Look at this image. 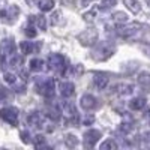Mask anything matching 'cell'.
Segmentation results:
<instances>
[{"label":"cell","instance_id":"38","mask_svg":"<svg viewBox=\"0 0 150 150\" xmlns=\"http://www.w3.org/2000/svg\"><path fill=\"white\" fill-rule=\"evenodd\" d=\"M144 116H146L147 119H150V108H147V110H146V112H144Z\"/></svg>","mask_w":150,"mask_h":150},{"label":"cell","instance_id":"17","mask_svg":"<svg viewBox=\"0 0 150 150\" xmlns=\"http://www.w3.org/2000/svg\"><path fill=\"white\" fill-rule=\"evenodd\" d=\"M123 3L126 5V8L132 12V14H138L141 11V5L138 0H123Z\"/></svg>","mask_w":150,"mask_h":150},{"label":"cell","instance_id":"40","mask_svg":"<svg viewBox=\"0 0 150 150\" xmlns=\"http://www.w3.org/2000/svg\"><path fill=\"white\" fill-rule=\"evenodd\" d=\"M26 2H27V3H29V5H30V3H32V2H35V0H26Z\"/></svg>","mask_w":150,"mask_h":150},{"label":"cell","instance_id":"12","mask_svg":"<svg viewBox=\"0 0 150 150\" xmlns=\"http://www.w3.org/2000/svg\"><path fill=\"white\" fill-rule=\"evenodd\" d=\"M74 92H75L74 83H71V81H62V83H60V95L63 96V98L72 96Z\"/></svg>","mask_w":150,"mask_h":150},{"label":"cell","instance_id":"24","mask_svg":"<svg viewBox=\"0 0 150 150\" xmlns=\"http://www.w3.org/2000/svg\"><path fill=\"white\" fill-rule=\"evenodd\" d=\"M117 149V143L114 140H105L101 144V150H116Z\"/></svg>","mask_w":150,"mask_h":150},{"label":"cell","instance_id":"25","mask_svg":"<svg viewBox=\"0 0 150 150\" xmlns=\"http://www.w3.org/2000/svg\"><path fill=\"white\" fill-rule=\"evenodd\" d=\"M35 23L38 24V27L42 29V30H47V20L44 15H35Z\"/></svg>","mask_w":150,"mask_h":150},{"label":"cell","instance_id":"28","mask_svg":"<svg viewBox=\"0 0 150 150\" xmlns=\"http://www.w3.org/2000/svg\"><path fill=\"white\" fill-rule=\"evenodd\" d=\"M132 129H134L132 123H122L119 126V132H122V134H129Z\"/></svg>","mask_w":150,"mask_h":150},{"label":"cell","instance_id":"32","mask_svg":"<svg viewBox=\"0 0 150 150\" xmlns=\"http://www.w3.org/2000/svg\"><path fill=\"white\" fill-rule=\"evenodd\" d=\"M24 33H26L29 38H35V36L38 35V32H36L35 27H32V26H27L26 29H24Z\"/></svg>","mask_w":150,"mask_h":150},{"label":"cell","instance_id":"15","mask_svg":"<svg viewBox=\"0 0 150 150\" xmlns=\"http://www.w3.org/2000/svg\"><path fill=\"white\" fill-rule=\"evenodd\" d=\"M18 14H20V9H18L17 6H9L6 11H2V12H0V17H2L5 21H6V18H9V20L12 21L14 18H17Z\"/></svg>","mask_w":150,"mask_h":150},{"label":"cell","instance_id":"33","mask_svg":"<svg viewBox=\"0 0 150 150\" xmlns=\"http://www.w3.org/2000/svg\"><path fill=\"white\" fill-rule=\"evenodd\" d=\"M143 146L144 147H150V132H146L143 135Z\"/></svg>","mask_w":150,"mask_h":150},{"label":"cell","instance_id":"31","mask_svg":"<svg viewBox=\"0 0 150 150\" xmlns=\"http://www.w3.org/2000/svg\"><path fill=\"white\" fill-rule=\"evenodd\" d=\"M112 20L120 21V23H125V21H128V15L125 14V12H116V14L112 15Z\"/></svg>","mask_w":150,"mask_h":150},{"label":"cell","instance_id":"37","mask_svg":"<svg viewBox=\"0 0 150 150\" xmlns=\"http://www.w3.org/2000/svg\"><path fill=\"white\" fill-rule=\"evenodd\" d=\"M93 117H86V120H84V125H90V123H93Z\"/></svg>","mask_w":150,"mask_h":150},{"label":"cell","instance_id":"5","mask_svg":"<svg viewBox=\"0 0 150 150\" xmlns=\"http://www.w3.org/2000/svg\"><path fill=\"white\" fill-rule=\"evenodd\" d=\"M98 36H99L98 35V30L87 29V30H84V32H81L78 35V42L81 45H84V47H90V45H93L98 41Z\"/></svg>","mask_w":150,"mask_h":150},{"label":"cell","instance_id":"27","mask_svg":"<svg viewBox=\"0 0 150 150\" xmlns=\"http://www.w3.org/2000/svg\"><path fill=\"white\" fill-rule=\"evenodd\" d=\"M116 3H117V0H102L101 2V9H104V11H107V9H110V8H112V6H116Z\"/></svg>","mask_w":150,"mask_h":150},{"label":"cell","instance_id":"14","mask_svg":"<svg viewBox=\"0 0 150 150\" xmlns=\"http://www.w3.org/2000/svg\"><path fill=\"white\" fill-rule=\"evenodd\" d=\"M107 84H108V78H107L105 74H95V77H93V86L96 87L98 90L105 89Z\"/></svg>","mask_w":150,"mask_h":150},{"label":"cell","instance_id":"26","mask_svg":"<svg viewBox=\"0 0 150 150\" xmlns=\"http://www.w3.org/2000/svg\"><path fill=\"white\" fill-rule=\"evenodd\" d=\"M44 144H45V137L44 135H36L35 138H33V146L36 149H41Z\"/></svg>","mask_w":150,"mask_h":150},{"label":"cell","instance_id":"21","mask_svg":"<svg viewBox=\"0 0 150 150\" xmlns=\"http://www.w3.org/2000/svg\"><path fill=\"white\" fill-rule=\"evenodd\" d=\"M8 63H9V66H12V68H20V65L23 63V57L18 56V54H15V53H12V54L8 57Z\"/></svg>","mask_w":150,"mask_h":150},{"label":"cell","instance_id":"3","mask_svg":"<svg viewBox=\"0 0 150 150\" xmlns=\"http://www.w3.org/2000/svg\"><path fill=\"white\" fill-rule=\"evenodd\" d=\"M36 89L38 93H41L45 98H53L54 96V89H56V81L53 78H47V80H39L36 83Z\"/></svg>","mask_w":150,"mask_h":150},{"label":"cell","instance_id":"35","mask_svg":"<svg viewBox=\"0 0 150 150\" xmlns=\"http://www.w3.org/2000/svg\"><path fill=\"white\" fill-rule=\"evenodd\" d=\"M21 138H23V143H26V144L30 143V140H29L30 137H29V132H27V131H23V132H21Z\"/></svg>","mask_w":150,"mask_h":150},{"label":"cell","instance_id":"39","mask_svg":"<svg viewBox=\"0 0 150 150\" xmlns=\"http://www.w3.org/2000/svg\"><path fill=\"white\" fill-rule=\"evenodd\" d=\"M89 2H92V0H83V5H87Z\"/></svg>","mask_w":150,"mask_h":150},{"label":"cell","instance_id":"4","mask_svg":"<svg viewBox=\"0 0 150 150\" xmlns=\"http://www.w3.org/2000/svg\"><path fill=\"white\" fill-rule=\"evenodd\" d=\"M0 119H3L6 123L17 126L18 125V110L14 107H6L0 110Z\"/></svg>","mask_w":150,"mask_h":150},{"label":"cell","instance_id":"30","mask_svg":"<svg viewBox=\"0 0 150 150\" xmlns=\"http://www.w3.org/2000/svg\"><path fill=\"white\" fill-rule=\"evenodd\" d=\"M18 77L17 75H14V74H11V72H6L5 74V81L8 83V84H15L18 80H17Z\"/></svg>","mask_w":150,"mask_h":150},{"label":"cell","instance_id":"34","mask_svg":"<svg viewBox=\"0 0 150 150\" xmlns=\"http://www.w3.org/2000/svg\"><path fill=\"white\" fill-rule=\"evenodd\" d=\"M0 98L2 99H8L9 98V90L5 89V87H2V86H0Z\"/></svg>","mask_w":150,"mask_h":150},{"label":"cell","instance_id":"36","mask_svg":"<svg viewBox=\"0 0 150 150\" xmlns=\"http://www.w3.org/2000/svg\"><path fill=\"white\" fill-rule=\"evenodd\" d=\"M74 74L75 75H81L83 74V65H77L74 68Z\"/></svg>","mask_w":150,"mask_h":150},{"label":"cell","instance_id":"22","mask_svg":"<svg viewBox=\"0 0 150 150\" xmlns=\"http://www.w3.org/2000/svg\"><path fill=\"white\" fill-rule=\"evenodd\" d=\"M116 89H117V93L119 95L126 96V95H131L134 92V86L132 84H119Z\"/></svg>","mask_w":150,"mask_h":150},{"label":"cell","instance_id":"23","mask_svg":"<svg viewBox=\"0 0 150 150\" xmlns=\"http://www.w3.org/2000/svg\"><path fill=\"white\" fill-rule=\"evenodd\" d=\"M47 114H48V117L51 119V120L57 122V120L62 117V111H60V108H59V107H50Z\"/></svg>","mask_w":150,"mask_h":150},{"label":"cell","instance_id":"7","mask_svg":"<svg viewBox=\"0 0 150 150\" xmlns=\"http://www.w3.org/2000/svg\"><path fill=\"white\" fill-rule=\"evenodd\" d=\"M140 24H126V26H119L117 27V35L122 38H132L138 33Z\"/></svg>","mask_w":150,"mask_h":150},{"label":"cell","instance_id":"2","mask_svg":"<svg viewBox=\"0 0 150 150\" xmlns=\"http://www.w3.org/2000/svg\"><path fill=\"white\" fill-rule=\"evenodd\" d=\"M114 53V47L108 42H101L93 51H92V57L98 62H102V60H107L112 56Z\"/></svg>","mask_w":150,"mask_h":150},{"label":"cell","instance_id":"19","mask_svg":"<svg viewBox=\"0 0 150 150\" xmlns=\"http://www.w3.org/2000/svg\"><path fill=\"white\" fill-rule=\"evenodd\" d=\"M44 66H45V62L41 60V59H32V60H30V63H29L30 71H36V72L44 71Z\"/></svg>","mask_w":150,"mask_h":150},{"label":"cell","instance_id":"9","mask_svg":"<svg viewBox=\"0 0 150 150\" xmlns=\"http://www.w3.org/2000/svg\"><path fill=\"white\" fill-rule=\"evenodd\" d=\"M80 105H81V108L86 110V111L95 110V108L98 107V99H96L93 95H90V93L83 95L81 99H80Z\"/></svg>","mask_w":150,"mask_h":150},{"label":"cell","instance_id":"16","mask_svg":"<svg viewBox=\"0 0 150 150\" xmlns=\"http://www.w3.org/2000/svg\"><path fill=\"white\" fill-rule=\"evenodd\" d=\"M144 107H146V98H143V96H137V98L131 99V102H129V108L134 111L143 110Z\"/></svg>","mask_w":150,"mask_h":150},{"label":"cell","instance_id":"11","mask_svg":"<svg viewBox=\"0 0 150 150\" xmlns=\"http://www.w3.org/2000/svg\"><path fill=\"white\" fill-rule=\"evenodd\" d=\"M20 50L23 54H32V53H38L41 50V42H29L24 41L20 44Z\"/></svg>","mask_w":150,"mask_h":150},{"label":"cell","instance_id":"13","mask_svg":"<svg viewBox=\"0 0 150 150\" xmlns=\"http://www.w3.org/2000/svg\"><path fill=\"white\" fill-rule=\"evenodd\" d=\"M27 122L32 125L33 128H42V125H44V116L41 114V112H32V114H29L27 117Z\"/></svg>","mask_w":150,"mask_h":150},{"label":"cell","instance_id":"8","mask_svg":"<svg viewBox=\"0 0 150 150\" xmlns=\"http://www.w3.org/2000/svg\"><path fill=\"white\" fill-rule=\"evenodd\" d=\"M102 137L101 131L98 129H90L84 134V146L86 147H95V144L99 141V138Z\"/></svg>","mask_w":150,"mask_h":150},{"label":"cell","instance_id":"18","mask_svg":"<svg viewBox=\"0 0 150 150\" xmlns=\"http://www.w3.org/2000/svg\"><path fill=\"white\" fill-rule=\"evenodd\" d=\"M138 84L146 90H150V74L143 72L138 75Z\"/></svg>","mask_w":150,"mask_h":150},{"label":"cell","instance_id":"1","mask_svg":"<svg viewBox=\"0 0 150 150\" xmlns=\"http://www.w3.org/2000/svg\"><path fill=\"white\" fill-rule=\"evenodd\" d=\"M48 66H50V69L57 72L59 75H63L68 69V60L62 54H51L48 59Z\"/></svg>","mask_w":150,"mask_h":150},{"label":"cell","instance_id":"10","mask_svg":"<svg viewBox=\"0 0 150 150\" xmlns=\"http://www.w3.org/2000/svg\"><path fill=\"white\" fill-rule=\"evenodd\" d=\"M62 110H63V114L66 116L68 122H77V110H75V105L71 104V102H62Z\"/></svg>","mask_w":150,"mask_h":150},{"label":"cell","instance_id":"20","mask_svg":"<svg viewBox=\"0 0 150 150\" xmlns=\"http://www.w3.org/2000/svg\"><path fill=\"white\" fill-rule=\"evenodd\" d=\"M38 8L42 12H48L54 8V0H38Z\"/></svg>","mask_w":150,"mask_h":150},{"label":"cell","instance_id":"29","mask_svg":"<svg viewBox=\"0 0 150 150\" xmlns=\"http://www.w3.org/2000/svg\"><path fill=\"white\" fill-rule=\"evenodd\" d=\"M65 141H66V146H69V147H75V146H77V143H78V138L69 134V135H66Z\"/></svg>","mask_w":150,"mask_h":150},{"label":"cell","instance_id":"6","mask_svg":"<svg viewBox=\"0 0 150 150\" xmlns=\"http://www.w3.org/2000/svg\"><path fill=\"white\" fill-rule=\"evenodd\" d=\"M15 51V44L12 42V39H5L0 44V63L6 62V59Z\"/></svg>","mask_w":150,"mask_h":150}]
</instances>
